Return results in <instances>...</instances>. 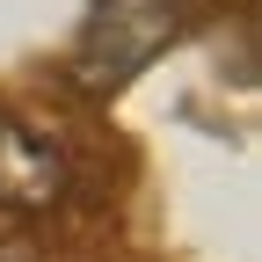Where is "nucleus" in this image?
<instances>
[{"label":"nucleus","instance_id":"nucleus-1","mask_svg":"<svg viewBox=\"0 0 262 262\" xmlns=\"http://www.w3.org/2000/svg\"><path fill=\"white\" fill-rule=\"evenodd\" d=\"M175 29H182L175 0H95V15H88L66 73H73V88H88V95H110L131 73H146V66L175 44Z\"/></svg>","mask_w":262,"mask_h":262},{"label":"nucleus","instance_id":"nucleus-2","mask_svg":"<svg viewBox=\"0 0 262 262\" xmlns=\"http://www.w3.org/2000/svg\"><path fill=\"white\" fill-rule=\"evenodd\" d=\"M66 196V153L29 124L0 117V211H51Z\"/></svg>","mask_w":262,"mask_h":262},{"label":"nucleus","instance_id":"nucleus-3","mask_svg":"<svg viewBox=\"0 0 262 262\" xmlns=\"http://www.w3.org/2000/svg\"><path fill=\"white\" fill-rule=\"evenodd\" d=\"M0 262H37V255H22V248H0Z\"/></svg>","mask_w":262,"mask_h":262}]
</instances>
